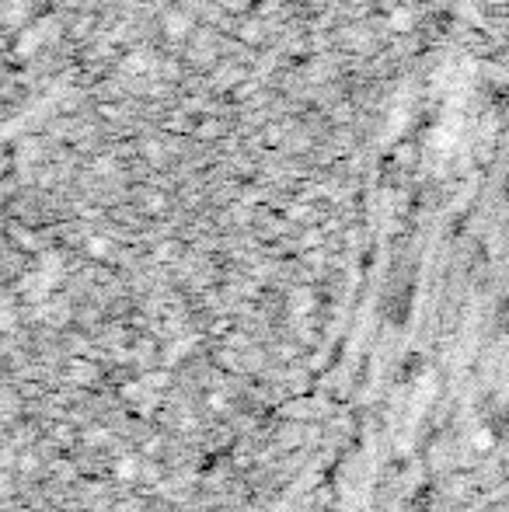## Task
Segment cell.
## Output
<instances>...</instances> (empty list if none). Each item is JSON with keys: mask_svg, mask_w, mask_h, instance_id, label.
<instances>
[{"mask_svg": "<svg viewBox=\"0 0 509 512\" xmlns=\"http://www.w3.org/2000/svg\"><path fill=\"white\" fill-rule=\"evenodd\" d=\"M192 25H196V21H192V14L185 11V7H171L168 14H164V35H168V39H185V35L192 32Z\"/></svg>", "mask_w": 509, "mask_h": 512, "instance_id": "obj_1", "label": "cell"}, {"mask_svg": "<svg viewBox=\"0 0 509 512\" xmlns=\"http://www.w3.org/2000/svg\"><path fill=\"white\" fill-rule=\"evenodd\" d=\"M53 25V21H39V25H32V28H25V32H21V39H18V53L21 56H28V53H35V49L42 46V42H46V28Z\"/></svg>", "mask_w": 509, "mask_h": 512, "instance_id": "obj_2", "label": "cell"}, {"mask_svg": "<svg viewBox=\"0 0 509 512\" xmlns=\"http://www.w3.org/2000/svg\"><path fill=\"white\" fill-rule=\"evenodd\" d=\"M412 25H415V11L412 7H391V14H387V28L391 32H412Z\"/></svg>", "mask_w": 509, "mask_h": 512, "instance_id": "obj_3", "label": "cell"}, {"mask_svg": "<svg viewBox=\"0 0 509 512\" xmlns=\"http://www.w3.org/2000/svg\"><path fill=\"white\" fill-rule=\"evenodd\" d=\"M150 67H154V56H150V49H136V53H129L126 70H133V74L140 70V74H143V70H150Z\"/></svg>", "mask_w": 509, "mask_h": 512, "instance_id": "obj_4", "label": "cell"}, {"mask_svg": "<svg viewBox=\"0 0 509 512\" xmlns=\"http://www.w3.org/2000/svg\"><path fill=\"white\" fill-rule=\"evenodd\" d=\"M241 39L258 42V39H262V25H258V21H245V25H241Z\"/></svg>", "mask_w": 509, "mask_h": 512, "instance_id": "obj_5", "label": "cell"}, {"mask_svg": "<svg viewBox=\"0 0 509 512\" xmlns=\"http://www.w3.org/2000/svg\"><path fill=\"white\" fill-rule=\"evenodd\" d=\"M234 81H241V70L238 67H220L217 70V84H224V88H227V84H234Z\"/></svg>", "mask_w": 509, "mask_h": 512, "instance_id": "obj_6", "label": "cell"}]
</instances>
